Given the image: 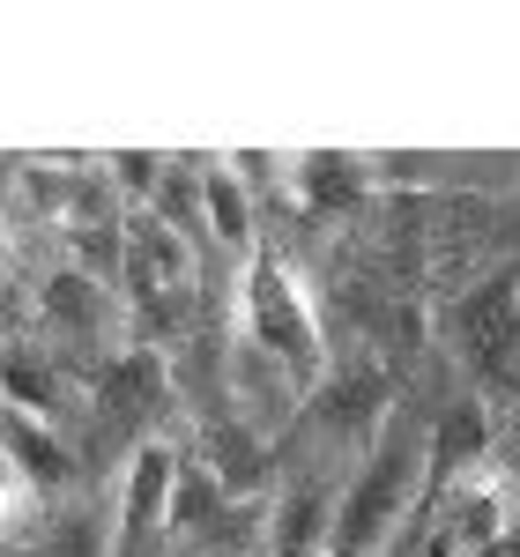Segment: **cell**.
I'll use <instances>...</instances> for the list:
<instances>
[{"mask_svg":"<svg viewBox=\"0 0 520 557\" xmlns=\"http://www.w3.org/2000/svg\"><path fill=\"white\" fill-rule=\"evenodd\" d=\"M238 343L268 357L283 380H320L327 349H320V312L305 298V275L283 253L260 246L238 275Z\"/></svg>","mask_w":520,"mask_h":557,"instance_id":"6da1fadb","label":"cell"},{"mask_svg":"<svg viewBox=\"0 0 520 557\" xmlns=\"http://www.w3.org/2000/svg\"><path fill=\"white\" fill-rule=\"evenodd\" d=\"M432 475V446H417L401 424H387L372 438V461L357 469V483L343 491V528H335V557H364L387 543L394 520H409L417 483Z\"/></svg>","mask_w":520,"mask_h":557,"instance_id":"7a4b0ae2","label":"cell"},{"mask_svg":"<svg viewBox=\"0 0 520 557\" xmlns=\"http://www.w3.org/2000/svg\"><path fill=\"white\" fill-rule=\"evenodd\" d=\"M438 535H454L469 557H483V550H498L506 535H520V491H513V475L498 469V461L454 475V483H446V520H438Z\"/></svg>","mask_w":520,"mask_h":557,"instance_id":"3957f363","label":"cell"},{"mask_svg":"<svg viewBox=\"0 0 520 557\" xmlns=\"http://www.w3.org/2000/svg\"><path fill=\"white\" fill-rule=\"evenodd\" d=\"M178 483H186L178 454L164 446V438H149V446L134 454V469H127V498H120V557H141L149 543H157V535H172Z\"/></svg>","mask_w":520,"mask_h":557,"instance_id":"277c9868","label":"cell"},{"mask_svg":"<svg viewBox=\"0 0 520 557\" xmlns=\"http://www.w3.org/2000/svg\"><path fill=\"white\" fill-rule=\"evenodd\" d=\"M60 483H67V454H60V438H52L30 409H8V520L23 528L30 498L52 506Z\"/></svg>","mask_w":520,"mask_h":557,"instance_id":"5b68a950","label":"cell"},{"mask_svg":"<svg viewBox=\"0 0 520 557\" xmlns=\"http://www.w3.org/2000/svg\"><path fill=\"white\" fill-rule=\"evenodd\" d=\"M335 528H343V498L320 483H298L268 513V557H335Z\"/></svg>","mask_w":520,"mask_h":557,"instance_id":"8992f818","label":"cell"},{"mask_svg":"<svg viewBox=\"0 0 520 557\" xmlns=\"http://www.w3.org/2000/svg\"><path fill=\"white\" fill-rule=\"evenodd\" d=\"M201 215H209V238H216L223 253H260V223H253V186L246 172L216 157V164H201Z\"/></svg>","mask_w":520,"mask_h":557,"instance_id":"52a82bcc","label":"cell"},{"mask_svg":"<svg viewBox=\"0 0 520 557\" xmlns=\"http://www.w3.org/2000/svg\"><path fill=\"white\" fill-rule=\"evenodd\" d=\"M209 483H216L231 506H246L260 483H268V446L253 438V424L209 431Z\"/></svg>","mask_w":520,"mask_h":557,"instance_id":"ba28073f","label":"cell"},{"mask_svg":"<svg viewBox=\"0 0 520 557\" xmlns=\"http://www.w3.org/2000/svg\"><path fill=\"white\" fill-rule=\"evenodd\" d=\"M424 446H432V483L446 491L454 475H469V469H483V461H491V424H483L476 401H461V409H454V417H446Z\"/></svg>","mask_w":520,"mask_h":557,"instance_id":"9c48e42d","label":"cell"},{"mask_svg":"<svg viewBox=\"0 0 520 557\" xmlns=\"http://www.w3.org/2000/svg\"><path fill=\"white\" fill-rule=\"evenodd\" d=\"M45 320L67 327V335H97V327H104V283L83 275V268H60V275L45 283Z\"/></svg>","mask_w":520,"mask_h":557,"instance_id":"30bf717a","label":"cell"},{"mask_svg":"<svg viewBox=\"0 0 520 557\" xmlns=\"http://www.w3.org/2000/svg\"><path fill=\"white\" fill-rule=\"evenodd\" d=\"M290 186H298L312 209H343L349 194L364 186L357 157H335V149H312V157H290Z\"/></svg>","mask_w":520,"mask_h":557,"instance_id":"8fae6325","label":"cell"},{"mask_svg":"<svg viewBox=\"0 0 520 557\" xmlns=\"http://www.w3.org/2000/svg\"><path fill=\"white\" fill-rule=\"evenodd\" d=\"M164 386V372H157V357L149 349H127L112 372H104V401H120V409H141L149 394Z\"/></svg>","mask_w":520,"mask_h":557,"instance_id":"7c38bea8","label":"cell"},{"mask_svg":"<svg viewBox=\"0 0 520 557\" xmlns=\"http://www.w3.org/2000/svg\"><path fill=\"white\" fill-rule=\"evenodd\" d=\"M112 164H120V178H127L134 194H149V186H157V157H141V149H127V157H112Z\"/></svg>","mask_w":520,"mask_h":557,"instance_id":"4fadbf2b","label":"cell"},{"mask_svg":"<svg viewBox=\"0 0 520 557\" xmlns=\"http://www.w3.org/2000/svg\"><path fill=\"white\" fill-rule=\"evenodd\" d=\"M483 557H520V535H506V543H498V550H483Z\"/></svg>","mask_w":520,"mask_h":557,"instance_id":"5bb4252c","label":"cell"}]
</instances>
